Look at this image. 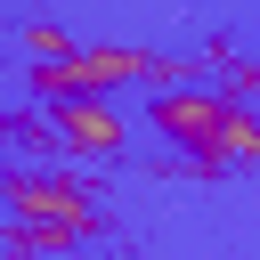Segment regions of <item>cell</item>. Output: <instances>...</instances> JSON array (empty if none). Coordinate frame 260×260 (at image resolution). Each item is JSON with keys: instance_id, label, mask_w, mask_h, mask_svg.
Listing matches in <instances>:
<instances>
[{"instance_id": "cell-1", "label": "cell", "mask_w": 260, "mask_h": 260, "mask_svg": "<svg viewBox=\"0 0 260 260\" xmlns=\"http://www.w3.org/2000/svg\"><path fill=\"white\" fill-rule=\"evenodd\" d=\"M228 106H236V98H219V89H162V98H154V122L211 162V138H219V122H228Z\"/></svg>"}, {"instance_id": "cell-2", "label": "cell", "mask_w": 260, "mask_h": 260, "mask_svg": "<svg viewBox=\"0 0 260 260\" xmlns=\"http://www.w3.org/2000/svg\"><path fill=\"white\" fill-rule=\"evenodd\" d=\"M49 130H57L65 154H114V146H122V114H114L106 98H65V106L49 114Z\"/></svg>"}]
</instances>
